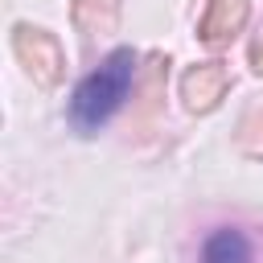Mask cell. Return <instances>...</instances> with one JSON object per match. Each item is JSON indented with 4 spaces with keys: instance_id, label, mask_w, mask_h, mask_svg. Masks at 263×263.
Segmentation results:
<instances>
[{
    "instance_id": "6da1fadb",
    "label": "cell",
    "mask_w": 263,
    "mask_h": 263,
    "mask_svg": "<svg viewBox=\"0 0 263 263\" xmlns=\"http://www.w3.org/2000/svg\"><path fill=\"white\" fill-rule=\"evenodd\" d=\"M132 82H136V53H132V49L107 53L103 66L90 70V74L74 86V95H70V123H74L82 136L99 132V127L123 107Z\"/></svg>"
},
{
    "instance_id": "7a4b0ae2",
    "label": "cell",
    "mask_w": 263,
    "mask_h": 263,
    "mask_svg": "<svg viewBox=\"0 0 263 263\" xmlns=\"http://www.w3.org/2000/svg\"><path fill=\"white\" fill-rule=\"evenodd\" d=\"M201 263H255L242 230H214L201 247Z\"/></svg>"
}]
</instances>
